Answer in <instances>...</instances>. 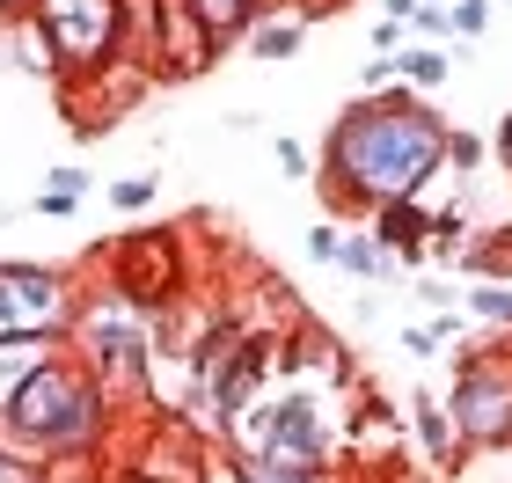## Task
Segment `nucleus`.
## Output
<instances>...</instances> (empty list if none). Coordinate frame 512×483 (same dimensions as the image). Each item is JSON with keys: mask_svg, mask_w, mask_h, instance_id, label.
Segmentation results:
<instances>
[{"mask_svg": "<svg viewBox=\"0 0 512 483\" xmlns=\"http://www.w3.org/2000/svg\"><path fill=\"white\" fill-rule=\"evenodd\" d=\"M315 161L330 220H366L395 191H432V176L447 169V118L403 81L359 88V103L330 118V140Z\"/></svg>", "mask_w": 512, "mask_h": 483, "instance_id": "f257e3e1", "label": "nucleus"}, {"mask_svg": "<svg viewBox=\"0 0 512 483\" xmlns=\"http://www.w3.org/2000/svg\"><path fill=\"white\" fill-rule=\"evenodd\" d=\"M0 432H8L15 447L44 454V462H88V454L103 447L110 432V388L81 366L74 344H52L30 374H22V388L8 403H0Z\"/></svg>", "mask_w": 512, "mask_h": 483, "instance_id": "f03ea898", "label": "nucleus"}, {"mask_svg": "<svg viewBox=\"0 0 512 483\" xmlns=\"http://www.w3.org/2000/svg\"><path fill=\"white\" fill-rule=\"evenodd\" d=\"M66 344L81 352V366L110 388V403L125 396V388H147V359H154V315L132 308L125 293H81L74 322H66Z\"/></svg>", "mask_w": 512, "mask_h": 483, "instance_id": "7ed1b4c3", "label": "nucleus"}, {"mask_svg": "<svg viewBox=\"0 0 512 483\" xmlns=\"http://www.w3.org/2000/svg\"><path fill=\"white\" fill-rule=\"evenodd\" d=\"M37 15V30L52 37L59 88L66 81H96L103 66L132 59V0H22Z\"/></svg>", "mask_w": 512, "mask_h": 483, "instance_id": "20e7f679", "label": "nucleus"}, {"mask_svg": "<svg viewBox=\"0 0 512 483\" xmlns=\"http://www.w3.org/2000/svg\"><path fill=\"white\" fill-rule=\"evenodd\" d=\"M447 418L461 447H512V352L505 344H454Z\"/></svg>", "mask_w": 512, "mask_h": 483, "instance_id": "39448f33", "label": "nucleus"}, {"mask_svg": "<svg viewBox=\"0 0 512 483\" xmlns=\"http://www.w3.org/2000/svg\"><path fill=\"white\" fill-rule=\"evenodd\" d=\"M103 286L125 293L132 308H169L191 293V257H183L176 227H125V235L103 242Z\"/></svg>", "mask_w": 512, "mask_h": 483, "instance_id": "423d86ee", "label": "nucleus"}, {"mask_svg": "<svg viewBox=\"0 0 512 483\" xmlns=\"http://www.w3.org/2000/svg\"><path fill=\"white\" fill-rule=\"evenodd\" d=\"M81 308V286L66 279L59 264H0V337L8 330H44V337H66V322Z\"/></svg>", "mask_w": 512, "mask_h": 483, "instance_id": "0eeeda50", "label": "nucleus"}, {"mask_svg": "<svg viewBox=\"0 0 512 483\" xmlns=\"http://www.w3.org/2000/svg\"><path fill=\"white\" fill-rule=\"evenodd\" d=\"M425 227H432L425 191H395V198H381L374 213H366V235H374L388 257H403V264H425Z\"/></svg>", "mask_w": 512, "mask_h": 483, "instance_id": "6e6552de", "label": "nucleus"}, {"mask_svg": "<svg viewBox=\"0 0 512 483\" xmlns=\"http://www.w3.org/2000/svg\"><path fill=\"white\" fill-rule=\"evenodd\" d=\"M410 425H417V447H425V462H432L439 476H461V469H469V447H461L447 403H439L432 388H410Z\"/></svg>", "mask_w": 512, "mask_h": 483, "instance_id": "1a4fd4ad", "label": "nucleus"}, {"mask_svg": "<svg viewBox=\"0 0 512 483\" xmlns=\"http://www.w3.org/2000/svg\"><path fill=\"white\" fill-rule=\"evenodd\" d=\"M308 30H315V15L300 8V0H264L256 22L242 30V44H249V59H293L300 44H308Z\"/></svg>", "mask_w": 512, "mask_h": 483, "instance_id": "9d476101", "label": "nucleus"}, {"mask_svg": "<svg viewBox=\"0 0 512 483\" xmlns=\"http://www.w3.org/2000/svg\"><path fill=\"white\" fill-rule=\"evenodd\" d=\"M447 74H454V52H447V44H432V37H410L403 52H395V81L417 88V96H439Z\"/></svg>", "mask_w": 512, "mask_h": 483, "instance_id": "9b49d317", "label": "nucleus"}, {"mask_svg": "<svg viewBox=\"0 0 512 483\" xmlns=\"http://www.w3.org/2000/svg\"><path fill=\"white\" fill-rule=\"evenodd\" d=\"M183 8H191V22L220 44V52H235L242 30L256 22V8H264V0H183Z\"/></svg>", "mask_w": 512, "mask_h": 483, "instance_id": "f8f14e48", "label": "nucleus"}, {"mask_svg": "<svg viewBox=\"0 0 512 483\" xmlns=\"http://www.w3.org/2000/svg\"><path fill=\"white\" fill-rule=\"evenodd\" d=\"M52 344H59V337H44V330H8V337H0V403L15 396L22 374H30V366L52 352Z\"/></svg>", "mask_w": 512, "mask_h": 483, "instance_id": "ddd939ff", "label": "nucleus"}, {"mask_svg": "<svg viewBox=\"0 0 512 483\" xmlns=\"http://www.w3.org/2000/svg\"><path fill=\"white\" fill-rule=\"evenodd\" d=\"M461 249H469V213H461V205H432L425 257H439V264H461Z\"/></svg>", "mask_w": 512, "mask_h": 483, "instance_id": "4468645a", "label": "nucleus"}, {"mask_svg": "<svg viewBox=\"0 0 512 483\" xmlns=\"http://www.w3.org/2000/svg\"><path fill=\"white\" fill-rule=\"evenodd\" d=\"M461 315L491 322V330H512V279H476V286H461Z\"/></svg>", "mask_w": 512, "mask_h": 483, "instance_id": "2eb2a0df", "label": "nucleus"}, {"mask_svg": "<svg viewBox=\"0 0 512 483\" xmlns=\"http://www.w3.org/2000/svg\"><path fill=\"white\" fill-rule=\"evenodd\" d=\"M337 264L352 271V279H366V286H374V279H388V249H381L374 235H366V227H344V242H337Z\"/></svg>", "mask_w": 512, "mask_h": 483, "instance_id": "dca6fc26", "label": "nucleus"}, {"mask_svg": "<svg viewBox=\"0 0 512 483\" xmlns=\"http://www.w3.org/2000/svg\"><path fill=\"white\" fill-rule=\"evenodd\" d=\"M461 271L469 279H512V235H469V249H461Z\"/></svg>", "mask_w": 512, "mask_h": 483, "instance_id": "f3484780", "label": "nucleus"}, {"mask_svg": "<svg viewBox=\"0 0 512 483\" xmlns=\"http://www.w3.org/2000/svg\"><path fill=\"white\" fill-rule=\"evenodd\" d=\"M410 37L454 44V15H447V0H417V15H410Z\"/></svg>", "mask_w": 512, "mask_h": 483, "instance_id": "a211bd4d", "label": "nucleus"}, {"mask_svg": "<svg viewBox=\"0 0 512 483\" xmlns=\"http://www.w3.org/2000/svg\"><path fill=\"white\" fill-rule=\"evenodd\" d=\"M154 198H161L154 176H118V183H110V205H118V213H147Z\"/></svg>", "mask_w": 512, "mask_h": 483, "instance_id": "6ab92c4d", "label": "nucleus"}, {"mask_svg": "<svg viewBox=\"0 0 512 483\" xmlns=\"http://www.w3.org/2000/svg\"><path fill=\"white\" fill-rule=\"evenodd\" d=\"M483 154H491V140H476V132H454V125H447V169L476 176V169H483Z\"/></svg>", "mask_w": 512, "mask_h": 483, "instance_id": "aec40b11", "label": "nucleus"}, {"mask_svg": "<svg viewBox=\"0 0 512 483\" xmlns=\"http://www.w3.org/2000/svg\"><path fill=\"white\" fill-rule=\"evenodd\" d=\"M271 154H278V176H293V183L315 176V147L308 140H271Z\"/></svg>", "mask_w": 512, "mask_h": 483, "instance_id": "412c9836", "label": "nucleus"}, {"mask_svg": "<svg viewBox=\"0 0 512 483\" xmlns=\"http://www.w3.org/2000/svg\"><path fill=\"white\" fill-rule=\"evenodd\" d=\"M447 15H454V37H461V44L491 30V0H447Z\"/></svg>", "mask_w": 512, "mask_h": 483, "instance_id": "4be33fe9", "label": "nucleus"}, {"mask_svg": "<svg viewBox=\"0 0 512 483\" xmlns=\"http://www.w3.org/2000/svg\"><path fill=\"white\" fill-rule=\"evenodd\" d=\"M337 242H344V227H337V220L308 227V257H315V264H337Z\"/></svg>", "mask_w": 512, "mask_h": 483, "instance_id": "5701e85b", "label": "nucleus"}, {"mask_svg": "<svg viewBox=\"0 0 512 483\" xmlns=\"http://www.w3.org/2000/svg\"><path fill=\"white\" fill-rule=\"evenodd\" d=\"M88 183H96L88 169H52V176H44V191H59V198H88Z\"/></svg>", "mask_w": 512, "mask_h": 483, "instance_id": "b1692460", "label": "nucleus"}, {"mask_svg": "<svg viewBox=\"0 0 512 483\" xmlns=\"http://www.w3.org/2000/svg\"><path fill=\"white\" fill-rule=\"evenodd\" d=\"M403 44H410V22L381 15V22H374V52H403Z\"/></svg>", "mask_w": 512, "mask_h": 483, "instance_id": "393cba45", "label": "nucleus"}, {"mask_svg": "<svg viewBox=\"0 0 512 483\" xmlns=\"http://www.w3.org/2000/svg\"><path fill=\"white\" fill-rule=\"evenodd\" d=\"M74 205H81V198H59V191H37V198H30V213H37V220H74Z\"/></svg>", "mask_w": 512, "mask_h": 483, "instance_id": "a878e982", "label": "nucleus"}, {"mask_svg": "<svg viewBox=\"0 0 512 483\" xmlns=\"http://www.w3.org/2000/svg\"><path fill=\"white\" fill-rule=\"evenodd\" d=\"M388 81H395V52H374L359 66V88H388Z\"/></svg>", "mask_w": 512, "mask_h": 483, "instance_id": "bb28decb", "label": "nucleus"}, {"mask_svg": "<svg viewBox=\"0 0 512 483\" xmlns=\"http://www.w3.org/2000/svg\"><path fill=\"white\" fill-rule=\"evenodd\" d=\"M491 154H498V169L512 176V110H505V118H498V132H491Z\"/></svg>", "mask_w": 512, "mask_h": 483, "instance_id": "cd10ccee", "label": "nucleus"}, {"mask_svg": "<svg viewBox=\"0 0 512 483\" xmlns=\"http://www.w3.org/2000/svg\"><path fill=\"white\" fill-rule=\"evenodd\" d=\"M417 301H425V308H461V293L439 286V279H425V286H417Z\"/></svg>", "mask_w": 512, "mask_h": 483, "instance_id": "c85d7f7f", "label": "nucleus"}, {"mask_svg": "<svg viewBox=\"0 0 512 483\" xmlns=\"http://www.w3.org/2000/svg\"><path fill=\"white\" fill-rule=\"evenodd\" d=\"M388 15H395V22H410V15H417V0H388Z\"/></svg>", "mask_w": 512, "mask_h": 483, "instance_id": "c756f323", "label": "nucleus"}]
</instances>
